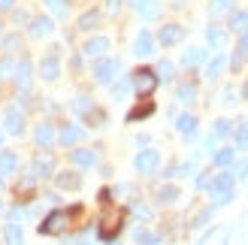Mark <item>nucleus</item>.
I'll use <instances>...</instances> for the list:
<instances>
[{"instance_id":"53","label":"nucleus","mask_w":248,"mask_h":245,"mask_svg":"<svg viewBox=\"0 0 248 245\" xmlns=\"http://www.w3.org/2000/svg\"><path fill=\"white\" fill-rule=\"evenodd\" d=\"M0 145H3V130H0Z\"/></svg>"},{"instance_id":"14","label":"nucleus","mask_w":248,"mask_h":245,"mask_svg":"<svg viewBox=\"0 0 248 245\" xmlns=\"http://www.w3.org/2000/svg\"><path fill=\"white\" fill-rule=\"evenodd\" d=\"M82 137H85L82 127H76V124H64V127H61V133H58V142H61V145H73V142H79Z\"/></svg>"},{"instance_id":"29","label":"nucleus","mask_w":248,"mask_h":245,"mask_svg":"<svg viewBox=\"0 0 248 245\" xmlns=\"http://www.w3.org/2000/svg\"><path fill=\"white\" fill-rule=\"evenodd\" d=\"M73 109H76V115H85V118H88L91 112H94V100H91V97H76V100H73Z\"/></svg>"},{"instance_id":"38","label":"nucleus","mask_w":248,"mask_h":245,"mask_svg":"<svg viewBox=\"0 0 248 245\" xmlns=\"http://www.w3.org/2000/svg\"><path fill=\"white\" fill-rule=\"evenodd\" d=\"M191 173H194V164H179V167H170V169H167L170 179H176V176H191Z\"/></svg>"},{"instance_id":"19","label":"nucleus","mask_w":248,"mask_h":245,"mask_svg":"<svg viewBox=\"0 0 248 245\" xmlns=\"http://www.w3.org/2000/svg\"><path fill=\"white\" fill-rule=\"evenodd\" d=\"M206 40H209V46H212V48H224L227 46V31L224 28H209L206 31Z\"/></svg>"},{"instance_id":"47","label":"nucleus","mask_w":248,"mask_h":245,"mask_svg":"<svg viewBox=\"0 0 248 245\" xmlns=\"http://www.w3.org/2000/svg\"><path fill=\"white\" fill-rule=\"evenodd\" d=\"M233 176H236V179H245V176H248V161H239V164H236V173H233Z\"/></svg>"},{"instance_id":"13","label":"nucleus","mask_w":248,"mask_h":245,"mask_svg":"<svg viewBox=\"0 0 248 245\" xmlns=\"http://www.w3.org/2000/svg\"><path fill=\"white\" fill-rule=\"evenodd\" d=\"M40 73H43V79H46V82H55V79L61 76V61H58L55 55L43 58V64H40Z\"/></svg>"},{"instance_id":"35","label":"nucleus","mask_w":248,"mask_h":245,"mask_svg":"<svg viewBox=\"0 0 248 245\" xmlns=\"http://www.w3.org/2000/svg\"><path fill=\"white\" fill-rule=\"evenodd\" d=\"M194 97H197L194 85H179V91H176V100L179 103H194Z\"/></svg>"},{"instance_id":"55","label":"nucleus","mask_w":248,"mask_h":245,"mask_svg":"<svg viewBox=\"0 0 248 245\" xmlns=\"http://www.w3.org/2000/svg\"><path fill=\"white\" fill-rule=\"evenodd\" d=\"M0 185H3V173H0Z\"/></svg>"},{"instance_id":"6","label":"nucleus","mask_w":248,"mask_h":245,"mask_svg":"<svg viewBox=\"0 0 248 245\" xmlns=\"http://www.w3.org/2000/svg\"><path fill=\"white\" fill-rule=\"evenodd\" d=\"M157 164H160V154H157V149H142L140 154L133 157V167H136V173H155L157 169Z\"/></svg>"},{"instance_id":"17","label":"nucleus","mask_w":248,"mask_h":245,"mask_svg":"<svg viewBox=\"0 0 248 245\" xmlns=\"http://www.w3.org/2000/svg\"><path fill=\"white\" fill-rule=\"evenodd\" d=\"M230 133H233L230 121H224V118H221V121H215V127H212V133H209V142H206V145H215V139H227Z\"/></svg>"},{"instance_id":"2","label":"nucleus","mask_w":248,"mask_h":245,"mask_svg":"<svg viewBox=\"0 0 248 245\" xmlns=\"http://www.w3.org/2000/svg\"><path fill=\"white\" fill-rule=\"evenodd\" d=\"M209 191H212V206H227L233 200V176L218 173L212 179V185H209Z\"/></svg>"},{"instance_id":"50","label":"nucleus","mask_w":248,"mask_h":245,"mask_svg":"<svg viewBox=\"0 0 248 245\" xmlns=\"http://www.w3.org/2000/svg\"><path fill=\"white\" fill-rule=\"evenodd\" d=\"M118 6H121V0H106V9H109V12H115Z\"/></svg>"},{"instance_id":"52","label":"nucleus","mask_w":248,"mask_h":245,"mask_svg":"<svg viewBox=\"0 0 248 245\" xmlns=\"http://www.w3.org/2000/svg\"><path fill=\"white\" fill-rule=\"evenodd\" d=\"M130 3H133V6H140V3H142V0H130Z\"/></svg>"},{"instance_id":"43","label":"nucleus","mask_w":248,"mask_h":245,"mask_svg":"<svg viewBox=\"0 0 248 245\" xmlns=\"http://www.w3.org/2000/svg\"><path fill=\"white\" fill-rule=\"evenodd\" d=\"M18 46H21V36H16V33L3 40V48H18Z\"/></svg>"},{"instance_id":"54","label":"nucleus","mask_w":248,"mask_h":245,"mask_svg":"<svg viewBox=\"0 0 248 245\" xmlns=\"http://www.w3.org/2000/svg\"><path fill=\"white\" fill-rule=\"evenodd\" d=\"M242 94H245V97H248V85H245V91H242Z\"/></svg>"},{"instance_id":"22","label":"nucleus","mask_w":248,"mask_h":245,"mask_svg":"<svg viewBox=\"0 0 248 245\" xmlns=\"http://www.w3.org/2000/svg\"><path fill=\"white\" fill-rule=\"evenodd\" d=\"M152 112H155V103H152V100H142L140 106H133L130 112H127V121H140V118H148Z\"/></svg>"},{"instance_id":"25","label":"nucleus","mask_w":248,"mask_h":245,"mask_svg":"<svg viewBox=\"0 0 248 245\" xmlns=\"http://www.w3.org/2000/svg\"><path fill=\"white\" fill-rule=\"evenodd\" d=\"M179 197H182V194H179V188H176V185H164V188L157 191V203H164V206L176 203Z\"/></svg>"},{"instance_id":"15","label":"nucleus","mask_w":248,"mask_h":245,"mask_svg":"<svg viewBox=\"0 0 248 245\" xmlns=\"http://www.w3.org/2000/svg\"><path fill=\"white\" fill-rule=\"evenodd\" d=\"M33 139H36V145H40V149H48V145L58 139V133H55L52 124H40V127H36V133H33Z\"/></svg>"},{"instance_id":"24","label":"nucleus","mask_w":248,"mask_h":245,"mask_svg":"<svg viewBox=\"0 0 248 245\" xmlns=\"http://www.w3.org/2000/svg\"><path fill=\"white\" fill-rule=\"evenodd\" d=\"M31 33L33 36H48V33H52V18H46V15L33 18L31 21Z\"/></svg>"},{"instance_id":"16","label":"nucleus","mask_w":248,"mask_h":245,"mask_svg":"<svg viewBox=\"0 0 248 245\" xmlns=\"http://www.w3.org/2000/svg\"><path fill=\"white\" fill-rule=\"evenodd\" d=\"M55 182H58V188H64V191H76V188H82V176L79 173H58L55 176Z\"/></svg>"},{"instance_id":"42","label":"nucleus","mask_w":248,"mask_h":245,"mask_svg":"<svg viewBox=\"0 0 248 245\" xmlns=\"http://www.w3.org/2000/svg\"><path fill=\"white\" fill-rule=\"evenodd\" d=\"M209 185H212V176H209V173H203V176H197V188H200V191H206Z\"/></svg>"},{"instance_id":"9","label":"nucleus","mask_w":248,"mask_h":245,"mask_svg":"<svg viewBox=\"0 0 248 245\" xmlns=\"http://www.w3.org/2000/svg\"><path fill=\"white\" fill-rule=\"evenodd\" d=\"M182 36H185L182 24H164L160 33H157V43L160 46H176V43H182Z\"/></svg>"},{"instance_id":"40","label":"nucleus","mask_w":248,"mask_h":245,"mask_svg":"<svg viewBox=\"0 0 248 245\" xmlns=\"http://www.w3.org/2000/svg\"><path fill=\"white\" fill-rule=\"evenodd\" d=\"M46 3L52 6V12H55V15H61V18L67 15V0H46Z\"/></svg>"},{"instance_id":"11","label":"nucleus","mask_w":248,"mask_h":245,"mask_svg":"<svg viewBox=\"0 0 248 245\" xmlns=\"http://www.w3.org/2000/svg\"><path fill=\"white\" fill-rule=\"evenodd\" d=\"M152 48H155L152 33H148V31H140V33H136V40H133V55L145 58V55H152Z\"/></svg>"},{"instance_id":"18","label":"nucleus","mask_w":248,"mask_h":245,"mask_svg":"<svg viewBox=\"0 0 248 245\" xmlns=\"http://www.w3.org/2000/svg\"><path fill=\"white\" fill-rule=\"evenodd\" d=\"M3 242H6V245H24V233H21V227L9 221V224L3 227Z\"/></svg>"},{"instance_id":"45","label":"nucleus","mask_w":248,"mask_h":245,"mask_svg":"<svg viewBox=\"0 0 248 245\" xmlns=\"http://www.w3.org/2000/svg\"><path fill=\"white\" fill-rule=\"evenodd\" d=\"M218 236H221V230H209V233H206V236L200 239V245H212V242H215Z\"/></svg>"},{"instance_id":"32","label":"nucleus","mask_w":248,"mask_h":245,"mask_svg":"<svg viewBox=\"0 0 248 245\" xmlns=\"http://www.w3.org/2000/svg\"><path fill=\"white\" fill-rule=\"evenodd\" d=\"M172 73H176V67H172L170 61H160L157 70H155V76H157V82H172Z\"/></svg>"},{"instance_id":"58","label":"nucleus","mask_w":248,"mask_h":245,"mask_svg":"<svg viewBox=\"0 0 248 245\" xmlns=\"http://www.w3.org/2000/svg\"><path fill=\"white\" fill-rule=\"evenodd\" d=\"M109 245H112V242H109Z\"/></svg>"},{"instance_id":"57","label":"nucleus","mask_w":248,"mask_h":245,"mask_svg":"<svg viewBox=\"0 0 248 245\" xmlns=\"http://www.w3.org/2000/svg\"><path fill=\"white\" fill-rule=\"evenodd\" d=\"M0 209H3V200H0Z\"/></svg>"},{"instance_id":"5","label":"nucleus","mask_w":248,"mask_h":245,"mask_svg":"<svg viewBox=\"0 0 248 245\" xmlns=\"http://www.w3.org/2000/svg\"><path fill=\"white\" fill-rule=\"evenodd\" d=\"M118 67H121V64H118L115 58H100V61H97V64H94V79L100 82V85H109V82L115 79Z\"/></svg>"},{"instance_id":"3","label":"nucleus","mask_w":248,"mask_h":245,"mask_svg":"<svg viewBox=\"0 0 248 245\" xmlns=\"http://www.w3.org/2000/svg\"><path fill=\"white\" fill-rule=\"evenodd\" d=\"M121 227H124V212L118 209V212H109V215L103 218L100 227H97V233H100L103 242H112V239L121 233Z\"/></svg>"},{"instance_id":"49","label":"nucleus","mask_w":248,"mask_h":245,"mask_svg":"<svg viewBox=\"0 0 248 245\" xmlns=\"http://www.w3.org/2000/svg\"><path fill=\"white\" fill-rule=\"evenodd\" d=\"M239 52H242V55H248V31L242 33V40H239Z\"/></svg>"},{"instance_id":"23","label":"nucleus","mask_w":248,"mask_h":245,"mask_svg":"<svg viewBox=\"0 0 248 245\" xmlns=\"http://www.w3.org/2000/svg\"><path fill=\"white\" fill-rule=\"evenodd\" d=\"M136 9H140V15H142L145 21H152V18L160 15V3H157V0H142V3L136 6Z\"/></svg>"},{"instance_id":"41","label":"nucleus","mask_w":248,"mask_h":245,"mask_svg":"<svg viewBox=\"0 0 248 245\" xmlns=\"http://www.w3.org/2000/svg\"><path fill=\"white\" fill-rule=\"evenodd\" d=\"M133 215H136V218H142V221H152V209H148V206H142V203H136V206H133Z\"/></svg>"},{"instance_id":"28","label":"nucleus","mask_w":248,"mask_h":245,"mask_svg":"<svg viewBox=\"0 0 248 245\" xmlns=\"http://www.w3.org/2000/svg\"><path fill=\"white\" fill-rule=\"evenodd\" d=\"M203 61H206V52H203V48H188V52L182 55V64H185V67H197V64H203Z\"/></svg>"},{"instance_id":"12","label":"nucleus","mask_w":248,"mask_h":245,"mask_svg":"<svg viewBox=\"0 0 248 245\" xmlns=\"http://www.w3.org/2000/svg\"><path fill=\"white\" fill-rule=\"evenodd\" d=\"M12 79H16V85H18L21 91L28 88L31 79H33V67H31V61H18V64H16V76H12Z\"/></svg>"},{"instance_id":"27","label":"nucleus","mask_w":248,"mask_h":245,"mask_svg":"<svg viewBox=\"0 0 248 245\" xmlns=\"http://www.w3.org/2000/svg\"><path fill=\"white\" fill-rule=\"evenodd\" d=\"M97 24H100V12H97V9L82 12V18H79V28H82V31H94Z\"/></svg>"},{"instance_id":"20","label":"nucleus","mask_w":248,"mask_h":245,"mask_svg":"<svg viewBox=\"0 0 248 245\" xmlns=\"http://www.w3.org/2000/svg\"><path fill=\"white\" fill-rule=\"evenodd\" d=\"M233 3H236V0H212V3H209V15H212V18L230 15V12H233Z\"/></svg>"},{"instance_id":"39","label":"nucleus","mask_w":248,"mask_h":245,"mask_svg":"<svg viewBox=\"0 0 248 245\" xmlns=\"http://www.w3.org/2000/svg\"><path fill=\"white\" fill-rule=\"evenodd\" d=\"M236 145L239 149H248V124L245 121H239V127H236Z\"/></svg>"},{"instance_id":"36","label":"nucleus","mask_w":248,"mask_h":245,"mask_svg":"<svg viewBox=\"0 0 248 245\" xmlns=\"http://www.w3.org/2000/svg\"><path fill=\"white\" fill-rule=\"evenodd\" d=\"M233 157H236V152H233V149H218V152H215V164H218V167H230Z\"/></svg>"},{"instance_id":"46","label":"nucleus","mask_w":248,"mask_h":245,"mask_svg":"<svg viewBox=\"0 0 248 245\" xmlns=\"http://www.w3.org/2000/svg\"><path fill=\"white\" fill-rule=\"evenodd\" d=\"M209 218H212V209H203L200 215H197V221H194V224H197V227H203V224L209 221Z\"/></svg>"},{"instance_id":"10","label":"nucleus","mask_w":248,"mask_h":245,"mask_svg":"<svg viewBox=\"0 0 248 245\" xmlns=\"http://www.w3.org/2000/svg\"><path fill=\"white\" fill-rule=\"evenodd\" d=\"M109 46H112V43H109V36H94V40H88V43L82 46V52L88 55V58H103L109 52Z\"/></svg>"},{"instance_id":"30","label":"nucleus","mask_w":248,"mask_h":245,"mask_svg":"<svg viewBox=\"0 0 248 245\" xmlns=\"http://www.w3.org/2000/svg\"><path fill=\"white\" fill-rule=\"evenodd\" d=\"M230 31H236V33L248 31V12H230Z\"/></svg>"},{"instance_id":"34","label":"nucleus","mask_w":248,"mask_h":245,"mask_svg":"<svg viewBox=\"0 0 248 245\" xmlns=\"http://www.w3.org/2000/svg\"><path fill=\"white\" fill-rule=\"evenodd\" d=\"M16 76V61L12 58H0V82H6Z\"/></svg>"},{"instance_id":"31","label":"nucleus","mask_w":248,"mask_h":245,"mask_svg":"<svg viewBox=\"0 0 248 245\" xmlns=\"http://www.w3.org/2000/svg\"><path fill=\"white\" fill-rule=\"evenodd\" d=\"M224 67H227V61L221 58V55H218V58H212V61L206 64V79H218V76H221V70H224Z\"/></svg>"},{"instance_id":"44","label":"nucleus","mask_w":248,"mask_h":245,"mask_svg":"<svg viewBox=\"0 0 248 245\" xmlns=\"http://www.w3.org/2000/svg\"><path fill=\"white\" fill-rule=\"evenodd\" d=\"M221 97H224V100H221L224 106H233V103H236V91H233V88H227V91L221 94Z\"/></svg>"},{"instance_id":"7","label":"nucleus","mask_w":248,"mask_h":245,"mask_svg":"<svg viewBox=\"0 0 248 245\" xmlns=\"http://www.w3.org/2000/svg\"><path fill=\"white\" fill-rule=\"evenodd\" d=\"M3 127H6V133H12V137H21V133H24V115H21V109H16V106L6 109V112H3Z\"/></svg>"},{"instance_id":"48","label":"nucleus","mask_w":248,"mask_h":245,"mask_svg":"<svg viewBox=\"0 0 248 245\" xmlns=\"http://www.w3.org/2000/svg\"><path fill=\"white\" fill-rule=\"evenodd\" d=\"M127 88H130V82H121V85H115V100H118V97H124V94H127Z\"/></svg>"},{"instance_id":"33","label":"nucleus","mask_w":248,"mask_h":245,"mask_svg":"<svg viewBox=\"0 0 248 245\" xmlns=\"http://www.w3.org/2000/svg\"><path fill=\"white\" fill-rule=\"evenodd\" d=\"M176 127H179V133H185V137H191V133L197 130V118H194V115H182V118L176 121Z\"/></svg>"},{"instance_id":"21","label":"nucleus","mask_w":248,"mask_h":245,"mask_svg":"<svg viewBox=\"0 0 248 245\" xmlns=\"http://www.w3.org/2000/svg\"><path fill=\"white\" fill-rule=\"evenodd\" d=\"M94 161H97V154L91 149H76V152H73V164H76V167L88 169V167H94Z\"/></svg>"},{"instance_id":"8","label":"nucleus","mask_w":248,"mask_h":245,"mask_svg":"<svg viewBox=\"0 0 248 245\" xmlns=\"http://www.w3.org/2000/svg\"><path fill=\"white\" fill-rule=\"evenodd\" d=\"M52 173H55V154L52 152L33 154V176L36 179H46V176H52Z\"/></svg>"},{"instance_id":"37","label":"nucleus","mask_w":248,"mask_h":245,"mask_svg":"<svg viewBox=\"0 0 248 245\" xmlns=\"http://www.w3.org/2000/svg\"><path fill=\"white\" fill-rule=\"evenodd\" d=\"M136 242H140V245H160V236L148 233V230H136Z\"/></svg>"},{"instance_id":"4","label":"nucleus","mask_w":248,"mask_h":245,"mask_svg":"<svg viewBox=\"0 0 248 245\" xmlns=\"http://www.w3.org/2000/svg\"><path fill=\"white\" fill-rule=\"evenodd\" d=\"M130 85L136 91H140L142 97H148L155 88H157V76H155V70H148V67H140V70H133V76H130Z\"/></svg>"},{"instance_id":"56","label":"nucleus","mask_w":248,"mask_h":245,"mask_svg":"<svg viewBox=\"0 0 248 245\" xmlns=\"http://www.w3.org/2000/svg\"><path fill=\"white\" fill-rule=\"evenodd\" d=\"M0 36H3V24H0Z\"/></svg>"},{"instance_id":"1","label":"nucleus","mask_w":248,"mask_h":245,"mask_svg":"<svg viewBox=\"0 0 248 245\" xmlns=\"http://www.w3.org/2000/svg\"><path fill=\"white\" fill-rule=\"evenodd\" d=\"M79 212H82V206H73V209H58V212H48V215H46V221L40 224V233H43V236H58L61 230H67L70 218H76Z\"/></svg>"},{"instance_id":"26","label":"nucleus","mask_w":248,"mask_h":245,"mask_svg":"<svg viewBox=\"0 0 248 245\" xmlns=\"http://www.w3.org/2000/svg\"><path fill=\"white\" fill-rule=\"evenodd\" d=\"M0 173H18V157L12 154V152H3L0 154Z\"/></svg>"},{"instance_id":"51","label":"nucleus","mask_w":248,"mask_h":245,"mask_svg":"<svg viewBox=\"0 0 248 245\" xmlns=\"http://www.w3.org/2000/svg\"><path fill=\"white\" fill-rule=\"evenodd\" d=\"M12 3H16V0H0V12H6V9H12Z\"/></svg>"}]
</instances>
